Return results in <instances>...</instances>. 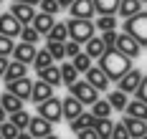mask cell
Segmentation results:
<instances>
[{
    "instance_id": "obj_1",
    "label": "cell",
    "mask_w": 147,
    "mask_h": 139,
    "mask_svg": "<svg viewBox=\"0 0 147 139\" xmlns=\"http://www.w3.org/2000/svg\"><path fill=\"white\" fill-rule=\"evenodd\" d=\"M99 68L109 81H119L129 68H132V58H127L124 53H119L117 48H107L99 56Z\"/></svg>"
},
{
    "instance_id": "obj_2",
    "label": "cell",
    "mask_w": 147,
    "mask_h": 139,
    "mask_svg": "<svg viewBox=\"0 0 147 139\" xmlns=\"http://www.w3.org/2000/svg\"><path fill=\"white\" fill-rule=\"evenodd\" d=\"M124 33L132 35L142 48H147V13H145V10L124 20Z\"/></svg>"
},
{
    "instance_id": "obj_3",
    "label": "cell",
    "mask_w": 147,
    "mask_h": 139,
    "mask_svg": "<svg viewBox=\"0 0 147 139\" xmlns=\"http://www.w3.org/2000/svg\"><path fill=\"white\" fill-rule=\"evenodd\" d=\"M66 31H69V38L76 41V43H86L89 38L94 35V23L91 20H79V18H71L69 23H66Z\"/></svg>"
},
{
    "instance_id": "obj_4",
    "label": "cell",
    "mask_w": 147,
    "mask_h": 139,
    "mask_svg": "<svg viewBox=\"0 0 147 139\" xmlns=\"http://www.w3.org/2000/svg\"><path fill=\"white\" fill-rule=\"evenodd\" d=\"M69 94H71L76 101H81L84 106H91V104L99 99V91H96L91 84H86V81H74L71 86H69Z\"/></svg>"
},
{
    "instance_id": "obj_5",
    "label": "cell",
    "mask_w": 147,
    "mask_h": 139,
    "mask_svg": "<svg viewBox=\"0 0 147 139\" xmlns=\"http://www.w3.org/2000/svg\"><path fill=\"white\" fill-rule=\"evenodd\" d=\"M38 116H41V119H46L48 124L61 122V119H63V116H61V99L51 96V99L41 101V104H38Z\"/></svg>"
},
{
    "instance_id": "obj_6",
    "label": "cell",
    "mask_w": 147,
    "mask_h": 139,
    "mask_svg": "<svg viewBox=\"0 0 147 139\" xmlns=\"http://www.w3.org/2000/svg\"><path fill=\"white\" fill-rule=\"evenodd\" d=\"M114 48H117L119 53H124L127 58H137V56L145 51V48L140 46L132 35H127V33H117V43H114Z\"/></svg>"
},
{
    "instance_id": "obj_7",
    "label": "cell",
    "mask_w": 147,
    "mask_h": 139,
    "mask_svg": "<svg viewBox=\"0 0 147 139\" xmlns=\"http://www.w3.org/2000/svg\"><path fill=\"white\" fill-rule=\"evenodd\" d=\"M30 86H33V81L28 76H23V78H15L10 84H5V91H10L13 96H18L20 101H28L30 99Z\"/></svg>"
},
{
    "instance_id": "obj_8",
    "label": "cell",
    "mask_w": 147,
    "mask_h": 139,
    "mask_svg": "<svg viewBox=\"0 0 147 139\" xmlns=\"http://www.w3.org/2000/svg\"><path fill=\"white\" fill-rule=\"evenodd\" d=\"M84 76H86L84 81L91 84L96 91H107V89H109V78L104 76V71L99 68V66H89L86 71H84Z\"/></svg>"
},
{
    "instance_id": "obj_9",
    "label": "cell",
    "mask_w": 147,
    "mask_h": 139,
    "mask_svg": "<svg viewBox=\"0 0 147 139\" xmlns=\"http://www.w3.org/2000/svg\"><path fill=\"white\" fill-rule=\"evenodd\" d=\"M122 126L127 129L129 139L147 137V119H134V116H124V119H122Z\"/></svg>"
},
{
    "instance_id": "obj_10",
    "label": "cell",
    "mask_w": 147,
    "mask_h": 139,
    "mask_svg": "<svg viewBox=\"0 0 147 139\" xmlns=\"http://www.w3.org/2000/svg\"><path fill=\"white\" fill-rule=\"evenodd\" d=\"M8 13H10L20 25H30V20L36 15V8H33V5H26V3H13Z\"/></svg>"
},
{
    "instance_id": "obj_11",
    "label": "cell",
    "mask_w": 147,
    "mask_h": 139,
    "mask_svg": "<svg viewBox=\"0 0 147 139\" xmlns=\"http://www.w3.org/2000/svg\"><path fill=\"white\" fill-rule=\"evenodd\" d=\"M69 13H71V18H79V20H91L94 3L91 0H74L71 5H69Z\"/></svg>"
},
{
    "instance_id": "obj_12",
    "label": "cell",
    "mask_w": 147,
    "mask_h": 139,
    "mask_svg": "<svg viewBox=\"0 0 147 139\" xmlns=\"http://www.w3.org/2000/svg\"><path fill=\"white\" fill-rule=\"evenodd\" d=\"M142 78H145V74H142V71H137V68H129V71H127V74H124V76L117 81V84H119V91L132 94L134 89H137V84H140Z\"/></svg>"
},
{
    "instance_id": "obj_13",
    "label": "cell",
    "mask_w": 147,
    "mask_h": 139,
    "mask_svg": "<svg viewBox=\"0 0 147 139\" xmlns=\"http://www.w3.org/2000/svg\"><path fill=\"white\" fill-rule=\"evenodd\" d=\"M20 23L15 20L10 13H0V35H5V38H15L18 33H20Z\"/></svg>"
},
{
    "instance_id": "obj_14",
    "label": "cell",
    "mask_w": 147,
    "mask_h": 139,
    "mask_svg": "<svg viewBox=\"0 0 147 139\" xmlns=\"http://www.w3.org/2000/svg\"><path fill=\"white\" fill-rule=\"evenodd\" d=\"M53 96V86H48L46 81H33V86H30V101L33 104H41V101H46V99H51Z\"/></svg>"
},
{
    "instance_id": "obj_15",
    "label": "cell",
    "mask_w": 147,
    "mask_h": 139,
    "mask_svg": "<svg viewBox=\"0 0 147 139\" xmlns=\"http://www.w3.org/2000/svg\"><path fill=\"white\" fill-rule=\"evenodd\" d=\"M81 111H84V104H81V101H76L71 94L61 101V116H63V119H69V122H71V119H76Z\"/></svg>"
},
{
    "instance_id": "obj_16",
    "label": "cell",
    "mask_w": 147,
    "mask_h": 139,
    "mask_svg": "<svg viewBox=\"0 0 147 139\" xmlns=\"http://www.w3.org/2000/svg\"><path fill=\"white\" fill-rule=\"evenodd\" d=\"M51 126H53V124H48L46 119H41V116H30L26 132H28L33 139H41V137H46V134H51Z\"/></svg>"
},
{
    "instance_id": "obj_17",
    "label": "cell",
    "mask_w": 147,
    "mask_h": 139,
    "mask_svg": "<svg viewBox=\"0 0 147 139\" xmlns=\"http://www.w3.org/2000/svg\"><path fill=\"white\" fill-rule=\"evenodd\" d=\"M13 61H18V63H33V56H36V46L33 43H20V46H13Z\"/></svg>"
},
{
    "instance_id": "obj_18",
    "label": "cell",
    "mask_w": 147,
    "mask_h": 139,
    "mask_svg": "<svg viewBox=\"0 0 147 139\" xmlns=\"http://www.w3.org/2000/svg\"><path fill=\"white\" fill-rule=\"evenodd\" d=\"M56 23V18L48 15V13H36L33 20H30V25H33V31L38 33V35H46V33L51 31V25Z\"/></svg>"
},
{
    "instance_id": "obj_19",
    "label": "cell",
    "mask_w": 147,
    "mask_h": 139,
    "mask_svg": "<svg viewBox=\"0 0 147 139\" xmlns=\"http://www.w3.org/2000/svg\"><path fill=\"white\" fill-rule=\"evenodd\" d=\"M145 5H147V3H142V0H119L117 13H119V15H124V18H132V15H137V13H142Z\"/></svg>"
},
{
    "instance_id": "obj_20",
    "label": "cell",
    "mask_w": 147,
    "mask_h": 139,
    "mask_svg": "<svg viewBox=\"0 0 147 139\" xmlns=\"http://www.w3.org/2000/svg\"><path fill=\"white\" fill-rule=\"evenodd\" d=\"M36 74H38V78H41V81H46L48 86H53V89H56V86H61L59 66H53V63H51V66H46V68H38Z\"/></svg>"
},
{
    "instance_id": "obj_21",
    "label": "cell",
    "mask_w": 147,
    "mask_h": 139,
    "mask_svg": "<svg viewBox=\"0 0 147 139\" xmlns=\"http://www.w3.org/2000/svg\"><path fill=\"white\" fill-rule=\"evenodd\" d=\"M23 76H28V66L26 63H8V68H5V74H3V81L5 84H10V81H15V78H23Z\"/></svg>"
},
{
    "instance_id": "obj_22",
    "label": "cell",
    "mask_w": 147,
    "mask_h": 139,
    "mask_svg": "<svg viewBox=\"0 0 147 139\" xmlns=\"http://www.w3.org/2000/svg\"><path fill=\"white\" fill-rule=\"evenodd\" d=\"M0 106L5 109V114H13V111H20L23 109V101L18 96H13L10 91H3L0 94Z\"/></svg>"
},
{
    "instance_id": "obj_23",
    "label": "cell",
    "mask_w": 147,
    "mask_h": 139,
    "mask_svg": "<svg viewBox=\"0 0 147 139\" xmlns=\"http://www.w3.org/2000/svg\"><path fill=\"white\" fill-rule=\"evenodd\" d=\"M91 3H94V13H99V15H117L119 0H91Z\"/></svg>"
},
{
    "instance_id": "obj_24",
    "label": "cell",
    "mask_w": 147,
    "mask_h": 139,
    "mask_svg": "<svg viewBox=\"0 0 147 139\" xmlns=\"http://www.w3.org/2000/svg\"><path fill=\"white\" fill-rule=\"evenodd\" d=\"M84 53H86V56L91 58V61H94V58H99V56L104 53V43H102V38L91 35V38H89L86 43H84Z\"/></svg>"
},
{
    "instance_id": "obj_25",
    "label": "cell",
    "mask_w": 147,
    "mask_h": 139,
    "mask_svg": "<svg viewBox=\"0 0 147 139\" xmlns=\"http://www.w3.org/2000/svg\"><path fill=\"white\" fill-rule=\"evenodd\" d=\"M124 111H127V116H134V119H147V104L145 101H127V106H124Z\"/></svg>"
},
{
    "instance_id": "obj_26",
    "label": "cell",
    "mask_w": 147,
    "mask_h": 139,
    "mask_svg": "<svg viewBox=\"0 0 147 139\" xmlns=\"http://www.w3.org/2000/svg\"><path fill=\"white\" fill-rule=\"evenodd\" d=\"M46 38H48V41H56V43H63V41H69L66 23H53V25H51V31L46 33Z\"/></svg>"
},
{
    "instance_id": "obj_27",
    "label": "cell",
    "mask_w": 147,
    "mask_h": 139,
    "mask_svg": "<svg viewBox=\"0 0 147 139\" xmlns=\"http://www.w3.org/2000/svg\"><path fill=\"white\" fill-rule=\"evenodd\" d=\"M107 104L112 106V111H124V106H127V94L124 91H109Z\"/></svg>"
},
{
    "instance_id": "obj_28",
    "label": "cell",
    "mask_w": 147,
    "mask_h": 139,
    "mask_svg": "<svg viewBox=\"0 0 147 139\" xmlns=\"http://www.w3.org/2000/svg\"><path fill=\"white\" fill-rule=\"evenodd\" d=\"M91 116H96V119H109V114H112V106L107 104V99H96L94 104H91V111H89Z\"/></svg>"
},
{
    "instance_id": "obj_29",
    "label": "cell",
    "mask_w": 147,
    "mask_h": 139,
    "mask_svg": "<svg viewBox=\"0 0 147 139\" xmlns=\"http://www.w3.org/2000/svg\"><path fill=\"white\" fill-rule=\"evenodd\" d=\"M59 74H61V84H63V86H71L74 81H79V71L74 68L71 63H63V66H59Z\"/></svg>"
},
{
    "instance_id": "obj_30",
    "label": "cell",
    "mask_w": 147,
    "mask_h": 139,
    "mask_svg": "<svg viewBox=\"0 0 147 139\" xmlns=\"http://www.w3.org/2000/svg\"><path fill=\"white\" fill-rule=\"evenodd\" d=\"M8 122L13 124L15 129H20V132H26V129H28V122H30V114H28V111H23V109H20V111H13V114H10V119H8Z\"/></svg>"
},
{
    "instance_id": "obj_31",
    "label": "cell",
    "mask_w": 147,
    "mask_h": 139,
    "mask_svg": "<svg viewBox=\"0 0 147 139\" xmlns=\"http://www.w3.org/2000/svg\"><path fill=\"white\" fill-rule=\"evenodd\" d=\"M112 126H114V122H109V119H96V124H94V132H96V137H99V139H109V134H112Z\"/></svg>"
},
{
    "instance_id": "obj_32",
    "label": "cell",
    "mask_w": 147,
    "mask_h": 139,
    "mask_svg": "<svg viewBox=\"0 0 147 139\" xmlns=\"http://www.w3.org/2000/svg\"><path fill=\"white\" fill-rule=\"evenodd\" d=\"M96 31H117V18L114 15H99V20L94 23Z\"/></svg>"
},
{
    "instance_id": "obj_33",
    "label": "cell",
    "mask_w": 147,
    "mask_h": 139,
    "mask_svg": "<svg viewBox=\"0 0 147 139\" xmlns=\"http://www.w3.org/2000/svg\"><path fill=\"white\" fill-rule=\"evenodd\" d=\"M71 66L76 68V71H79V74H84V71H86L89 66H91V58H89L86 53L81 51V53H76V56L71 58Z\"/></svg>"
},
{
    "instance_id": "obj_34",
    "label": "cell",
    "mask_w": 147,
    "mask_h": 139,
    "mask_svg": "<svg viewBox=\"0 0 147 139\" xmlns=\"http://www.w3.org/2000/svg\"><path fill=\"white\" fill-rule=\"evenodd\" d=\"M51 63H53V58H51V56H48V51H36V56H33V68H36V71H38V68H46V66H51Z\"/></svg>"
},
{
    "instance_id": "obj_35",
    "label": "cell",
    "mask_w": 147,
    "mask_h": 139,
    "mask_svg": "<svg viewBox=\"0 0 147 139\" xmlns=\"http://www.w3.org/2000/svg\"><path fill=\"white\" fill-rule=\"evenodd\" d=\"M46 51H48V56H51L53 61H63V58H66V56H63V43L48 41V43H46Z\"/></svg>"
},
{
    "instance_id": "obj_36",
    "label": "cell",
    "mask_w": 147,
    "mask_h": 139,
    "mask_svg": "<svg viewBox=\"0 0 147 139\" xmlns=\"http://www.w3.org/2000/svg\"><path fill=\"white\" fill-rule=\"evenodd\" d=\"M18 35H20V38H23V43H33V46H36V43H38V38H41V35H38V33L33 31V25H23V28H20V33H18Z\"/></svg>"
},
{
    "instance_id": "obj_37",
    "label": "cell",
    "mask_w": 147,
    "mask_h": 139,
    "mask_svg": "<svg viewBox=\"0 0 147 139\" xmlns=\"http://www.w3.org/2000/svg\"><path fill=\"white\" fill-rule=\"evenodd\" d=\"M18 134H20V129H15L8 119H5V122H0V137H3V139H15Z\"/></svg>"
},
{
    "instance_id": "obj_38",
    "label": "cell",
    "mask_w": 147,
    "mask_h": 139,
    "mask_svg": "<svg viewBox=\"0 0 147 139\" xmlns=\"http://www.w3.org/2000/svg\"><path fill=\"white\" fill-rule=\"evenodd\" d=\"M38 5H41V13H48V15H56V13H61L59 0H38Z\"/></svg>"
},
{
    "instance_id": "obj_39",
    "label": "cell",
    "mask_w": 147,
    "mask_h": 139,
    "mask_svg": "<svg viewBox=\"0 0 147 139\" xmlns=\"http://www.w3.org/2000/svg\"><path fill=\"white\" fill-rule=\"evenodd\" d=\"M76 53H81V43H76V41H63V56L66 58H74Z\"/></svg>"
},
{
    "instance_id": "obj_40",
    "label": "cell",
    "mask_w": 147,
    "mask_h": 139,
    "mask_svg": "<svg viewBox=\"0 0 147 139\" xmlns=\"http://www.w3.org/2000/svg\"><path fill=\"white\" fill-rule=\"evenodd\" d=\"M102 43H104V51L107 48H114V43H117V31H102Z\"/></svg>"
},
{
    "instance_id": "obj_41",
    "label": "cell",
    "mask_w": 147,
    "mask_h": 139,
    "mask_svg": "<svg viewBox=\"0 0 147 139\" xmlns=\"http://www.w3.org/2000/svg\"><path fill=\"white\" fill-rule=\"evenodd\" d=\"M13 38H5V35H0V56L3 58H8L10 53H13Z\"/></svg>"
},
{
    "instance_id": "obj_42",
    "label": "cell",
    "mask_w": 147,
    "mask_h": 139,
    "mask_svg": "<svg viewBox=\"0 0 147 139\" xmlns=\"http://www.w3.org/2000/svg\"><path fill=\"white\" fill-rule=\"evenodd\" d=\"M109 139H129V134H127V129L122 126V122L112 126V134H109Z\"/></svg>"
},
{
    "instance_id": "obj_43",
    "label": "cell",
    "mask_w": 147,
    "mask_h": 139,
    "mask_svg": "<svg viewBox=\"0 0 147 139\" xmlns=\"http://www.w3.org/2000/svg\"><path fill=\"white\" fill-rule=\"evenodd\" d=\"M134 96H137V101H147V78H142L140 84H137V89H134Z\"/></svg>"
},
{
    "instance_id": "obj_44",
    "label": "cell",
    "mask_w": 147,
    "mask_h": 139,
    "mask_svg": "<svg viewBox=\"0 0 147 139\" xmlns=\"http://www.w3.org/2000/svg\"><path fill=\"white\" fill-rule=\"evenodd\" d=\"M76 137H79V139H99V137H96V132H94V126L79 129V132H76Z\"/></svg>"
},
{
    "instance_id": "obj_45",
    "label": "cell",
    "mask_w": 147,
    "mask_h": 139,
    "mask_svg": "<svg viewBox=\"0 0 147 139\" xmlns=\"http://www.w3.org/2000/svg\"><path fill=\"white\" fill-rule=\"evenodd\" d=\"M5 68H8V58L0 56V78H3V74H5Z\"/></svg>"
},
{
    "instance_id": "obj_46",
    "label": "cell",
    "mask_w": 147,
    "mask_h": 139,
    "mask_svg": "<svg viewBox=\"0 0 147 139\" xmlns=\"http://www.w3.org/2000/svg\"><path fill=\"white\" fill-rule=\"evenodd\" d=\"M13 3H26V5H38V0H13Z\"/></svg>"
},
{
    "instance_id": "obj_47",
    "label": "cell",
    "mask_w": 147,
    "mask_h": 139,
    "mask_svg": "<svg viewBox=\"0 0 147 139\" xmlns=\"http://www.w3.org/2000/svg\"><path fill=\"white\" fill-rule=\"evenodd\" d=\"M15 139H33V137H30L28 132H20V134H18V137H15Z\"/></svg>"
},
{
    "instance_id": "obj_48",
    "label": "cell",
    "mask_w": 147,
    "mask_h": 139,
    "mask_svg": "<svg viewBox=\"0 0 147 139\" xmlns=\"http://www.w3.org/2000/svg\"><path fill=\"white\" fill-rule=\"evenodd\" d=\"M71 3H74V0H59V5H61V8H69Z\"/></svg>"
},
{
    "instance_id": "obj_49",
    "label": "cell",
    "mask_w": 147,
    "mask_h": 139,
    "mask_svg": "<svg viewBox=\"0 0 147 139\" xmlns=\"http://www.w3.org/2000/svg\"><path fill=\"white\" fill-rule=\"evenodd\" d=\"M5 116H8V114H5V109L0 106V122H5Z\"/></svg>"
},
{
    "instance_id": "obj_50",
    "label": "cell",
    "mask_w": 147,
    "mask_h": 139,
    "mask_svg": "<svg viewBox=\"0 0 147 139\" xmlns=\"http://www.w3.org/2000/svg\"><path fill=\"white\" fill-rule=\"evenodd\" d=\"M41 139H59V137H56V134L51 132V134H46V137H41Z\"/></svg>"
},
{
    "instance_id": "obj_51",
    "label": "cell",
    "mask_w": 147,
    "mask_h": 139,
    "mask_svg": "<svg viewBox=\"0 0 147 139\" xmlns=\"http://www.w3.org/2000/svg\"><path fill=\"white\" fill-rule=\"evenodd\" d=\"M140 139H147V137H140Z\"/></svg>"
},
{
    "instance_id": "obj_52",
    "label": "cell",
    "mask_w": 147,
    "mask_h": 139,
    "mask_svg": "<svg viewBox=\"0 0 147 139\" xmlns=\"http://www.w3.org/2000/svg\"><path fill=\"white\" fill-rule=\"evenodd\" d=\"M142 3H147V0H142Z\"/></svg>"
},
{
    "instance_id": "obj_53",
    "label": "cell",
    "mask_w": 147,
    "mask_h": 139,
    "mask_svg": "<svg viewBox=\"0 0 147 139\" xmlns=\"http://www.w3.org/2000/svg\"><path fill=\"white\" fill-rule=\"evenodd\" d=\"M0 3H3V0H0Z\"/></svg>"
},
{
    "instance_id": "obj_54",
    "label": "cell",
    "mask_w": 147,
    "mask_h": 139,
    "mask_svg": "<svg viewBox=\"0 0 147 139\" xmlns=\"http://www.w3.org/2000/svg\"><path fill=\"white\" fill-rule=\"evenodd\" d=\"M0 139H3V137H0Z\"/></svg>"
}]
</instances>
